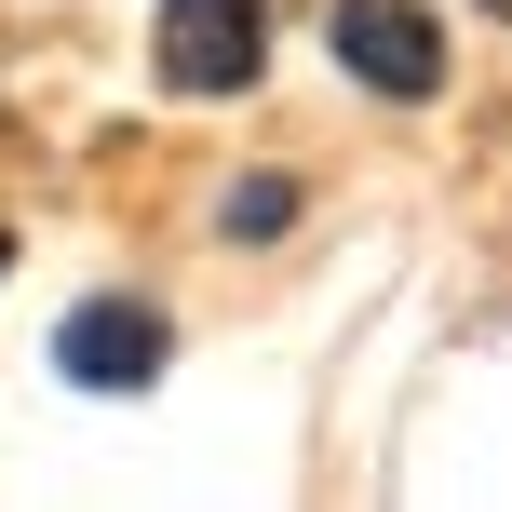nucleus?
<instances>
[{"label":"nucleus","instance_id":"obj_1","mask_svg":"<svg viewBox=\"0 0 512 512\" xmlns=\"http://www.w3.org/2000/svg\"><path fill=\"white\" fill-rule=\"evenodd\" d=\"M324 41H337V68H351L364 95H391V108L445 95V27L418 14V0H337Z\"/></svg>","mask_w":512,"mask_h":512},{"label":"nucleus","instance_id":"obj_2","mask_svg":"<svg viewBox=\"0 0 512 512\" xmlns=\"http://www.w3.org/2000/svg\"><path fill=\"white\" fill-rule=\"evenodd\" d=\"M149 54H162L176 95H243V81L270 68V0H162Z\"/></svg>","mask_w":512,"mask_h":512},{"label":"nucleus","instance_id":"obj_3","mask_svg":"<svg viewBox=\"0 0 512 512\" xmlns=\"http://www.w3.org/2000/svg\"><path fill=\"white\" fill-rule=\"evenodd\" d=\"M54 364H68L81 391H149L162 364H176V324H162L149 297H81L68 324H54Z\"/></svg>","mask_w":512,"mask_h":512},{"label":"nucleus","instance_id":"obj_4","mask_svg":"<svg viewBox=\"0 0 512 512\" xmlns=\"http://www.w3.org/2000/svg\"><path fill=\"white\" fill-rule=\"evenodd\" d=\"M283 216H297V176H243L230 203H216V230L230 243H283Z\"/></svg>","mask_w":512,"mask_h":512},{"label":"nucleus","instance_id":"obj_5","mask_svg":"<svg viewBox=\"0 0 512 512\" xmlns=\"http://www.w3.org/2000/svg\"><path fill=\"white\" fill-rule=\"evenodd\" d=\"M0 270H14V230H0Z\"/></svg>","mask_w":512,"mask_h":512},{"label":"nucleus","instance_id":"obj_6","mask_svg":"<svg viewBox=\"0 0 512 512\" xmlns=\"http://www.w3.org/2000/svg\"><path fill=\"white\" fill-rule=\"evenodd\" d=\"M486 14H499V27H512V0H486Z\"/></svg>","mask_w":512,"mask_h":512}]
</instances>
